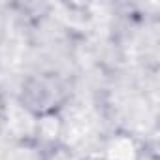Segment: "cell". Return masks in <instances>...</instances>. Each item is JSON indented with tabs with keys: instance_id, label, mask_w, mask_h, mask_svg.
<instances>
[{
	"instance_id": "cell-1",
	"label": "cell",
	"mask_w": 160,
	"mask_h": 160,
	"mask_svg": "<svg viewBox=\"0 0 160 160\" xmlns=\"http://www.w3.org/2000/svg\"><path fill=\"white\" fill-rule=\"evenodd\" d=\"M70 98V87L55 72H40L23 79L19 89L21 108L36 121L49 115H60Z\"/></svg>"
},
{
	"instance_id": "cell-2",
	"label": "cell",
	"mask_w": 160,
	"mask_h": 160,
	"mask_svg": "<svg viewBox=\"0 0 160 160\" xmlns=\"http://www.w3.org/2000/svg\"><path fill=\"white\" fill-rule=\"evenodd\" d=\"M42 160H73V154L60 143L45 147L42 152Z\"/></svg>"
},
{
	"instance_id": "cell-3",
	"label": "cell",
	"mask_w": 160,
	"mask_h": 160,
	"mask_svg": "<svg viewBox=\"0 0 160 160\" xmlns=\"http://www.w3.org/2000/svg\"><path fill=\"white\" fill-rule=\"evenodd\" d=\"M2 109H4V104H2V98H0V117H2Z\"/></svg>"
}]
</instances>
